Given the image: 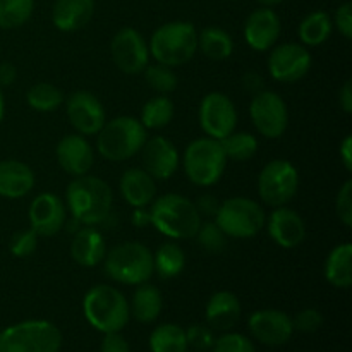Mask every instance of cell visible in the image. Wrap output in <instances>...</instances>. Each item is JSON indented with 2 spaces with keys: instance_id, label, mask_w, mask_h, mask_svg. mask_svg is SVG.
<instances>
[{
  "instance_id": "obj_1",
  "label": "cell",
  "mask_w": 352,
  "mask_h": 352,
  "mask_svg": "<svg viewBox=\"0 0 352 352\" xmlns=\"http://www.w3.org/2000/svg\"><path fill=\"white\" fill-rule=\"evenodd\" d=\"M65 203L76 222L95 227L110 217L113 192L103 179L86 174L67 186Z\"/></svg>"
},
{
  "instance_id": "obj_2",
  "label": "cell",
  "mask_w": 352,
  "mask_h": 352,
  "mask_svg": "<svg viewBox=\"0 0 352 352\" xmlns=\"http://www.w3.org/2000/svg\"><path fill=\"white\" fill-rule=\"evenodd\" d=\"M151 226L174 241L191 239L201 226V215L195 203L182 195H168L155 198L150 205Z\"/></svg>"
},
{
  "instance_id": "obj_3",
  "label": "cell",
  "mask_w": 352,
  "mask_h": 352,
  "mask_svg": "<svg viewBox=\"0 0 352 352\" xmlns=\"http://www.w3.org/2000/svg\"><path fill=\"white\" fill-rule=\"evenodd\" d=\"M82 313L89 325L102 333L120 332L129 323V301L119 289L98 284L86 292Z\"/></svg>"
},
{
  "instance_id": "obj_4",
  "label": "cell",
  "mask_w": 352,
  "mask_h": 352,
  "mask_svg": "<svg viewBox=\"0 0 352 352\" xmlns=\"http://www.w3.org/2000/svg\"><path fill=\"white\" fill-rule=\"evenodd\" d=\"M96 136V148L105 160L126 162L144 146L148 129L136 117L120 116L103 124Z\"/></svg>"
},
{
  "instance_id": "obj_5",
  "label": "cell",
  "mask_w": 352,
  "mask_h": 352,
  "mask_svg": "<svg viewBox=\"0 0 352 352\" xmlns=\"http://www.w3.org/2000/svg\"><path fill=\"white\" fill-rule=\"evenodd\" d=\"M150 55L168 67L184 65L198 52V31L188 21H172L158 28L151 36Z\"/></svg>"
},
{
  "instance_id": "obj_6",
  "label": "cell",
  "mask_w": 352,
  "mask_h": 352,
  "mask_svg": "<svg viewBox=\"0 0 352 352\" xmlns=\"http://www.w3.org/2000/svg\"><path fill=\"white\" fill-rule=\"evenodd\" d=\"M103 261L107 275L124 285L144 284L155 274L153 253L138 241H127L112 248Z\"/></svg>"
},
{
  "instance_id": "obj_7",
  "label": "cell",
  "mask_w": 352,
  "mask_h": 352,
  "mask_svg": "<svg viewBox=\"0 0 352 352\" xmlns=\"http://www.w3.org/2000/svg\"><path fill=\"white\" fill-rule=\"evenodd\" d=\"M62 332L47 320H28L0 330V352H58Z\"/></svg>"
},
{
  "instance_id": "obj_8",
  "label": "cell",
  "mask_w": 352,
  "mask_h": 352,
  "mask_svg": "<svg viewBox=\"0 0 352 352\" xmlns=\"http://www.w3.org/2000/svg\"><path fill=\"white\" fill-rule=\"evenodd\" d=\"M184 170L189 181L199 188H210L222 179L227 167V157L219 140L198 138L184 151Z\"/></svg>"
},
{
  "instance_id": "obj_9",
  "label": "cell",
  "mask_w": 352,
  "mask_h": 352,
  "mask_svg": "<svg viewBox=\"0 0 352 352\" xmlns=\"http://www.w3.org/2000/svg\"><path fill=\"white\" fill-rule=\"evenodd\" d=\"M215 222L227 237L250 239L263 230L267 215L254 199L236 196L220 203Z\"/></svg>"
},
{
  "instance_id": "obj_10",
  "label": "cell",
  "mask_w": 352,
  "mask_h": 352,
  "mask_svg": "<svg viewBox=\"0 0 352 352\" xmlns=\"http://www.w3.org/2000/svg\"><path fill=\"white\" fill-rule=\"evenodd\" d=\"M299 188L298 168L287 160H272L258 175V192L267 206H285Z\"/></svg>"
},
{
  "instance_id": "obj_11",
  "label": "cell",
  "mask_w": 352,
  "mask_h": 352,
  "mask_svg": "<svg viewBox=\"0 0 352 352\" xmlns=\"http://www.w3.org/2000/svg\"><path fill=\"white\" fill-rule=\"evenodd\" d=\"M250 116L258 133L268 140H278L287 131L289 110L278 93L263 89L253 95Z\"/></svg>"
},
{
  "instance_id": "obj_12",
  "label": "cell",
  "mask_w": 352,
  "mask_h": 352,
  "mask_svg": "<svg viewBox=\"0 0 352 352\" xmlns=\"http://www.w3.org/2000/svg\"><path fill=\"white\" fill-rule=\"evenodd\" d=\"M203 133L212 140H223L236 131L237 110L232 100L220 91H212L203 96L198 112Z\"/></svg>"
},
{
  "instance_id": "obj_13",
  "label": "cell",
  "mask_w": 352,
  "mask_h": 352,
  "mask_svg": "<svg viewBox=\"0 0 352 352\" xmlns=\"http://www.w3.org/2000/svg\"><path fill=\"white\" fill-rule=\"evenodd\" d=\"M113 64L124 74H140L150 64V48L146 40L134 28L117 31L110 43Z\"/></svg>"
},
{
  "instance_id": "obj_14",
  "label": "cell",
  "mask_w": 352,
  "mask_h": 352,
  "mask_svg": "<svg viewBox=\"0 0 352 352\" xmlns=\"http://www.w3.org/2000/svg\"><path fill=\"white\" fill-rule=\"evenodd\" d=\"M69 122L81 136H95L100 133L107 120L102 102L93 93L74 91L65 102Z\"/></svg>"
},
{
  "instance_id": "obj_15",
  "label": "cell",
  "mask_w": 352,
  "mask_h": 352,
  "mask_svg": "<svg viewBox=\"0 0 352 352\" xmlns=\"http://www.w3.org/2000/svg\"><path fill=\"white\" fill-rule=\"evenodd\" d=\"M311 69V55L302 45L284 43L274 48L268 58V72L278 82H298Z\"/></svg>"
},
{
  "instance_id": "obj_16",
  "label": "cell",
  "mask_w": 352,
  "mask_h": 352,
  "mask_svg": "<svg viewBox=\"0 0 352 352\" xmlns=\"http://www.w3.org/2000/svg\"><path fill=\"white\" fill-rule=\"evenodd\" d=\"M248 327L258 342L270 347L284 346L294 333L292 318L280 309H260L253 313L248 320Z\"/></svg>"
},
{
  "instance_id": "obj_17",
  "label": "cell",
  "mask_w": 352,
  "mask_h": 352,
  "mask_svg": "<svg viewBox=\"0 0 352 352\" xmlns=\"http://www.w3.org/2000/svg\"><path fill=\"white\" fill-rule=\"evenodd\" d=\"M30 229L34 230L38 237H52L62 230L67 220L65 205L57 195L41 192L31 201L30 212Z\"/></svg>"
},
{
  "instance_id": "obj_18",
  "label": "cell",
  "mask_w": 352,
  "mask_h": 352,
  "mask_svg": "<svg viewBox=\"0 0 352 352\" xmlns=\"http://www.w3.org/2000/svg\"><path fill=\"white\" fill-rule=\"evenodd\" d=\"M268 236L277 246L294 250L306 239V226L298 212L287 206H277L265 222Z\"/></svg>"
},
{
  "instance_id": "obj_19",
  "label": "cell",
  "mask_w": 352,
  "mask_h": 352,
  "mask_svg": "<svg viewBox=\"0 0 352 352\" xmlns=\"http://www.w3.org/2000/svg\"><path fill=\"white\" fill-rule=\"evenodd\" d=\"M282 24L272 7L253 10L244 23V40L253 50L267 52L277 43Z\"/></svg>"
},
{
  "instance_id": "obj_20",
  "label": "cell",
  "mask_w": 352,
  "mask_h": 352,
  "mask_svg": "<svg viewBox=\"0 0 352 352\" xmlns=\"http://www.w3.org/2000/svg\"><path fill=\"white\" fill-rule=\"evenodd\" d=\"M141 151H143V168L155 181H167L177 172L181 160L175 146L167 138H148Z\"/></svg>"
},
{
  "instance_id": "obj_21",
  "label": "cell",
  "mask_w": 352,
  "mask_h": 352,
  "mask_svg": "<svg viewBox=\"0 0 352 352\" xmlns=\"http://www.w3.org/2000/svg\"><path fill=\"white\" fill-rule=\"evenodd\" d=\"M57 162L65 174L72 177H81L91 170L95 164V151L81 134H69L64 136L57 144Z\"/></svg>"
},
{
  "instance_id": "obj_22",
  "label": "cell",
  "mask_w": 352,
  "mask_h": 352,
  "mask_svg": "<svg viewBox=\"0 0 352 352\" xmlns=\"http://www.w3.org/2000/svg\"><path fill=\"white\" fill-rule=\"evenodd\" d=\"M241 313V301L234 292H215L206 305V323L213 332H229L237 325Z\"/></svg>"
},
{
  "instance_id": "obj_23",
  "label": "cell",
  "mask_w": 352,
  "mask_h": 352,
  "mask_svg": "<svg viewBox=\"0 0 352 352\" xmlns=\"http://www.w3.org/2000/svg\"><path fill=\"white\" fill-rule=\"evenodd\" d=\"M124 201L133 208H146L157 196V182L144 168H129L119 181Z\"/></svg>"
},
{
  "instance_id": "obj_24",
  "label": "cell",
  "mask_w": 352,
  "mask_h": 352,
  "mask_svg": "<svg viewBox=\"0 0 352 352\" xmlns=\"http://www.w3.org/2000/svg\"><path fill=\"white\" fill-rule=\"evenodd\" d=\"M107 254L105 237L95 227L85 226L76 230L71 243V256L78 265L85 268L96 267Z\"/></svg>"
},
{
  "instance_id": "obj_25",
  "label": "cell",
  "mask_w": 352,
  "mask_h": 352,
  "mask_svg": "<svg viewBox=\"0 0 352 352\" xmlns=\"http://www.w3.org/2000/svg\"><path fill=\"white\" fill-rule=\"evenodd\" d=\"M34 172L19 160L0 162V196L9 199L23 198L34 188Z\"/></svg>"
},
{
  "instance_id": "obj_26",
  "label": "cell",
  "mask_w": 352,
  "mask_h": 352,
  "mask_svg": "<svg viewBox=\"0 0 352 352\" xmlns=\"http://www.w3.org/2000/svg\"><path fill=\"white\" fill-rule=\"evenodd\" d=\"M95 0H55L52 9V23L58 31L74 33L91 21Z\"/></svg>"
},
{
  "instance_id": "obj_27",
  "label": "cell",
  "mask_w": 352,
  "mask_h": 352,
  "mask_svg": "<svg viewBox=\"0 0 352 352\" xmlns=\"http://www.w3.org/2000/svg\"><path fill=\"white\" fill-rule=\"evenodd\" d=\"M164 299L162 292L157 285H151L148 282L136 285V291L133 294V301L129 302L131 315L140 323H153L160 316Z\"/></svg>"
},
{
  "instance_id": "obj_28",
  "label": "cell",
  "mask_w": 352,
  "mask_h": 352,
  "mask_svg": "<svg viewBox=\"0 0 352 352\" xmlns=\"http://www.w3.org/2000/svg\"><path fill=\"white\" fill-rule=\"evenodd\" d=\"M325 278L337 289H349L352 285V246L339 244L330 251L325 261Z\"/></svg>"
},
{
  "instance_id": "obj_29",
  "label": "cell",
  "mask_w": 352,
  "mask_h": 352,
  "mask_svg": "<svg viewBox=\"0 0 352 352\" xmlns=\"http://www.w3.org/2000/svg\"><path fill=\"white\" fill-rule=\"evenodd\" d=\"M198 50L212 60H226L234 52L232 36L222 28L208 26L198 33Z\"/></svg>"
},
{
  "instance_id": "obj_30",
  "label": "cell",
  "mask_w": 352,
  "mask_h": 352,
  "mask_svg": "<svg viewBox=\"0 0 352 352\" xmlns=\"http://www.w3.org/2000/svg\"><path fill=\"white\" fill-rule=\"evenodd\" d=\"M153 267L162 278L179 277L186 268L184 250L174 241H167L153 254Z\"/></svg>"
},
{
  "instance_id": "obj_31",
  "label": "cell",
  "mask_w": 352,
  "mask_h": 352,
  "mask_svg": "<svg viewBox=\"0 0 352 352\" xmlns=\"http://www.w3.org/2000/svg\"><path fill=\"white\" fill-rule=\"evenodd\" d=\"M332 28L333 23L329 14L323 10H315L301 21L298 33L302 43L308 47H318L329 40L332 34Z\"/></svg>"
},
{
  "instance_id": "obj_32",
  "label": "cell",
  "mask_w": 352,
  "mask_h": 352,
  "mask_svg": "<svg viewBox=\"0 0 352 352\" xmlns=\"http://www.w3.org/2000/svg\"><path fill=\"white\" fill-rule=\"evenodd\" d=\"M174 102L167 95H158L144 103L143 109H141L140 120L146 129L157 131L168 126L174 119Z\"/></svg>"
},
{
  "instance_id": "obj_33",
  "label": "cell",
  "mask_w": 352,
  "mask_h": 352,
  "mask_svg": "<svg viewBox=\"0 0 352 352\" xmlns=\"http://www.w3.org/2000/svg\"><path fill=\"white\" fill-rule=\"evenodd\" d=\"M188 337L182 327L164 323L150 336L151 352H188Z\"/></svg>"
},
{
  "instance_id": "obj_34",
  "label": "cell",
  "mask_w": 352,
  "mask_h": 352,
  "mask_svg": "<svg viewBox=\"0 0 352 352\" xmlns=\"http://www.w3.org/2000/svg\"><path fill=\"white\" fill-rule=\"evenodd\" d=\"M227 160L232 162H248L256 155L258 140L251 133L239 131V133H230L223 140H220Z\"/></svg>"
},
{
  "instance_id": "obj_35",
  "label": "cell",
  "mask_w": 352,
  "mask_h": 352,
  "mask_svg": "<svg viewBox=\"0 0 352 352\" xmlns=\"http://www.w3.org/2000/svg\"><path fill=\"white\" fill-rule=\"evenodd\" d=\"M26 102L36 112H54L64 103V93L50 82H36L28 89Z\"/></svg>"
},
{
  "instance_id": "obj_36",
  "label": "cell",
  "mask_w": 352,
  "mask_h": 352,
  "mask_svg": "<svg viewBox=\"0 0 352 352\" xmlns=\"http://www.w3.org/2000/svg\"><path fill=\"white\" fill-rule=\"evenodd\" d=\"M34 0H0V28L16 30L33 16Z\"/></svg>"
},
{
  "instance_id": "obj_37",
  "label": "cell",
  "mask_w": 352,
  "mask_h": 352,
  "mask_svg": "<svg viewBox=\"0 0 352 352\" xmlns=\"http://www.w3.org/2000/svg\"><path fill=\"white\" fill-rule=\"evenodd\" d=\"M143 72L148 86H150L151 89H155L157 93H160V95H168V93L175 91V88H177V74H175L174 69L168 67V65L158 64V62L153 65L148 64Z\"/></svg>"
},
{
  "instance_id": "obj_38",
  "label": "cell",
  "mask_w": 352,
  "mask_h": 352,
  "mask_svg": "<svg viewBox=\"0 0 352 352\" xmlns=\"http://www.w3.org/2000/svg\"><path fill=\"white\" fill-rule=\"evenodd\" d=\"M195 237L198 239L199 246L208 251V253H220V251L226 250L227 236L217 226V222H201Z\"/></svg>"
},
{
  "instance_id": "obj_39",
  "label": "cell",
  "mask_w": 352,
  "mask_h": 352,
  "mask_svg": "<svg viewBox=\"0 0 352 352\" xmlns=\"http://www.w3.org/2000/svg\"><path fill=\"white\" fill-rule=\"evenodd\" d=\"M213 352H256L254 344L243 333H223L222 337L215 339Z\"/></svg>"
},
{
  "instance_id": "obj_40",
  "label": "cell",
  "mask_w": 352,
  "mask_h": 352,
  "mask_svg": "<svg viewBox=\"0 0 352 352\" xmlns=\"http://www.w3.org/2000/svg\"><path fill=\"white\" fill-rule=\"evenodd\" d=\"M38 236L33 229L17 230L10 239V253L17 258H26L36 251Z\"/></svg>"
},
{
  "instance_id": "obj_41",
  "label": "cell",
  "mask_w": 352,
  "mask_h": 352,
  "mask_svg": "<svg viewBox=\"0 0 352 352\" xmlns=\"http://www.w3.org/2000/svg\"><path fill=\"white\" fill-rule=\"evenodd\" d=\"M186 337H188V346L201 352L212 349L215 344L213 330L206 325H191L186 330Z\"/></svg>"
},
{
  "instance_id": "obj_42",
  "label": "cell",
  "mask_w": 352,
  "mask_h": 352,
  "mask_svg": "<svg viewBox=\"0 0 352 352\" xmlns=\"http://www.w3.org/2000/svg\"><path fill=\"white\" fill-rule=\"evenodd\" d=\"M323 325V315L315 308H306L302 311H299L298 315L292 318V327L294 330L302 333H313L316 330H320V327Z\"/></svg>"
},
{
  "instance_id": "obj_43",
  "label": "cell",
  "mask_w": 352,
  "mask_h": 352,
  "mask_svg": "<svg viewBox=\"0 0 352 352\" xmlns=\"http://www.w3.org/2000/svg\"><path fill=\"white\" fill-rule=\"evenodd\" d=\"M336 212L340 222L349 229L352 226V181L344 182V186L337 192Z\"/></svg>"
},
{
  "instance_id": "obj_44",
  "label": "cell",
  "mask_w": 352,
  "mask_h": 352,
  "mask_svg": "<svg viewBox=\"0 0 352 352\" xmlns=\"http://www.w3.org/2000/svg\"><path fill=\"white\" fill-rule=\"evenodd\" d=\"M346 40L352 38V6L349 2L342 3L336 12V23H333Z\"/></svg>"
},
{
  "instance_id": "obj_45",
  "label": "cell",
  "mask_w": 352,
  "mask_h": 352,
  "mask_svg": "<svg viewBox=\"0 0 352 352\" xmlns=\"http://www.w3.org/2000/svg\"><path fill=\"white\" fill-rule=\"evenodd\" d=\"M100 352H131L129 342L120 336V332L105 333Z\"/></svg>"
},
{
  "instance_id": "obj_46",
  "label": "cell",
  "mask_w": 352,
  "mask_h": 352,
  "mask_svg": "<svg viewBox=\"0 0 352 352\" xmlns=\"http://www.w3.org/2000/svg\"><path fill=\"white\" fill-rule=\"evenodd\" d=\"M195 206L201 217H215L220 208V201L212 195H201L196 199Z\"/></svg>"
},
{
  "instance_id": "obj_47",
  "label": "cell",
  "mask_w": 352,
  "mask_h": 352,
  "mask_svg": "<svg viewBox=\"0 0 352 352\" xmlns=\"http://www.w3.org/2000/svg\"><path fill=\"white\" fill-rule=\"evenodd\" d=\"M243 86L250 93L256 95V93L265 89V81L260 74H256V72H246V74L243 76Z\"/></svg>"
},
{
  "instance_id": "obj_48",
  "label": "cell",
  "mask_w": 352,
  "mask_h": 352,
  "mask_svg": "<svg viewBox=\"0 0 352 352\" xmlns=\"http://www.w3.org/2000/svg\"><path fill=\"white\" fill-rule=\"evenodd\" d=\"M16 78H17L16 65L10 64V62H0V88L14 85Z\"/></svg>"
},
{
  "instance_id": "obj_49",
  "label": "cell",
  "mask_w": 352,
  "mask_h": 352,
  "mask_svg": "<svg viewBox=\"0 0 352 352\" xmlns=\"http://www.w3.org/2000/svg\"><path fill=\"white\" fill-rule=\"evenodd\" d=\"M339 153H340V160H342L346 170L352 172V138L351 136L344 138V141L340 143Z\"/></svg>"
},
{
  "instance_id": "obj_50",
  "label": "cell",
  "mask_w": 352,
  "mask_h": 352,
  "mask_svg": "<svg viewBox=\"0 0 352 352\" xmlns=\"http://www.w3.org/2000/svg\"><path fill=\"white\" fill-rule=\"evenodd\" d=\"M339 105L346 113H352V82H344L342 89L339 93Z\"/></svg>"
},
{
  "instance_id": "obj_51",
  "label": "cell",
  "mask_w": 352,
  "mask_h": 352,
  "mask_svg": "<svg viewBox=\"0 0 352 352\" xmlns=\"http://www.w3.org/2000/svg\"><path fill=\"white\" fill-rule=\"evenodd\" d=\"M131 222H133V226L138 227V229H143V227L151 226L150 210H146V208H134L133 217H131Z\"/></svg>"
},
{
  "instance_id": "obj_52",
  "label": "cell",
  "mask_w": 352,
  "mask_h": 352,
  "mask_svg": "<svg viewBox=\"0 0 352 352\" xmlns=\"http://www.w3.org/2000/svg\"><path fill=\"white\" fill-rule=\"evenodd\" d=\"M258 3H261L263 7H275L278 6V3H282L284 0H256Z\"/></svg>"
},
{
  "instance_id": "obj_53",
  "label": "cell",
  "mask_w": 352,
  "mask_h": 352,
  "mask_svg": "<svg viewBox=\"0 0 352 352\" xmlns=\"http://www.w3.org/2000/svg\"><path fill=\"white\" fill-rule=\"evenodd\" d=\"M3 113H6V100H3L2 88H0V122L3 120Z\"/></svg>"
},
{
  "instance_id": "obj_54",
  "label": "cell",
  "mask_w": 352,
  "mask_h": 352,
  "mask_svg": "<svg viewBox=\"0 0 352 352\" xmlns=\"http://www.w3.org/2000/svg\"><path fill=\"white\" fill-rule=\"evenodd\" d=\"M195 352H201V351H195Z\"/></svg>"
}]
</instances>
